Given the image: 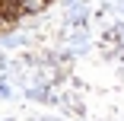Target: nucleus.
<instances>
[{
	"label": "nucleus",
	"mask_w": 124,
	"mask_h": 121,
	"mask_svg": "<svg viewBox=\"0 0 124 121\" xmlns=\"http://www.w3.org/2000/svg\"><path fill=\"white\" fill-rule=\"evenodd\" d=\"M0 19H3V10H0Z\"/></svg>",
	"instance_id": "f257e3e1"
}]
</instances>
